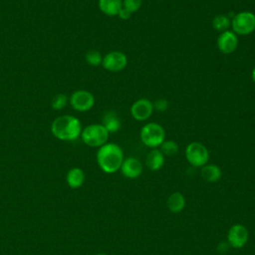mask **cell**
Masks as SVG:
<instances>
[{"label": "cell", "instance_id": "6da1fadb", "mask_svg": "<svg viewBox=\"0 0 255 255\" xmlns=\"http://www.w3.org/2000/svg\"><path fill=\"white\" fill-rule=\"evenodd\" d=\"M96 159L102 171L108 174L120 170L125 159L123 148L115 142H107L98 148Z\"/></svg>", "mask_w": 255, "mask_h": 255}, {"label": "cell", "instance_id": "7a4b0ae2", "mask_svg": "<svg viewBox=\"0 0 255 255\" xmlns=\"http://www.w3.org/2000/svg\"><path fill=\"white\" fill-rule=\"evenodd\" d=\"M81 121L72 115L59 116L51 124V132L59 140L74 141L81 136Z\"/></svg>", "mask_w": 255, "mask_h": 255}, {"label": "cell", "instance_id": "3957f363", "mask_svg": "<svg viewBox=\"0 0 255 255\" xmlns=\"http://www.w3.org/2000/svg\"><path fill=\"white\" fill-rule=\"evenodd\" d=\"M110 132L102 124H91L81 132V139L90 147H100L108 142Z\"/></svg>", "mask_w": 255, "mask_h": 255}, {"label": "cell", "instance_id": "277c9868", "mask_svg": "<svg viewBox=\"0 0 255 255\" xmlns=\"http://www.w3.org/2000/svg\"><path fill=\"white\" fill-rule=\"evenodd\" d=\"M141 142L149 148H157L165 140V130L160 124L147 123L139 131Z\"/></svg>", "mask_w": 255, "mask_h": 255}, {"label": "cell", "instance_id": "5b68a950", "mask_svg": "<svg viewBox=\"0 0 255 255\" xmlns=\"http://www.w3.org/2000/svg\"><path fill=\"white\" fill-rule=\"evenodd\" d=\"M231 30L238 36H247L255 31V14L251 11L236 13L231 19Z\"/></svg>", "mask_w": 255, "mask_h": 255}, {"label": "cell", "instance_id": "8992f818", "mask_svg": "<svg viewBox=\"0 0 255 255\" xmlns=\"http://www.w3.org/2000/svg\"><path fill=\"white\" fill-rule=\"evenodd\" d=\"M185 158L193 167H202L209 160V151L207 147L198 141H192L185 147Z\"/></svg>", "mask_w": 255, "mask_h": 255}, {"label": "cell", "instance_id": "52a82bcc", "mask_svg": "<svg viewBox=\"0 0 255 255\" xmlns=\"http://www.w3.org/2000/svg\"><path fill=\"white\" fill-rule=\"evenodd\" d=\"M69 103L75 111L85 113L94 107L95 97L91 92L87 90H77L70 96Z\"/></svg>", "mask_w": 255, "mask_h": 255}, {"label": "cell", "instance_id": "ba28073f", "mask_svg": "<svg viewBox=\"0 0 255 255\" xmlns=\"http://www.w3.org/2000/svg\"><path fill=\"white\" fill-rule=\"evenodd\" d=\"M249 240V231L241 223H235L227 231V243L231 248L241 249Z\"/></svg>", "mask_w": 255, "mask_h": 255}, {"label": "cell", "instance_id": "9c48e42d", "mask_svg": "<svg viewBox=\"0 0 255 255\" xmlns=\"http://www.w3.org/2000/svg\"><path fill=\"white\" fill-rule=\"evenodd\" d=\"M128 65V57L122 51H111L103 57L102 66L105 70L113 73L123 71Z\"/></svg>", "mask_w": 255, "mask_h": 255}, {"label": "cell", "instance_id": "30bf717a", "mask_svg": "<svg viewBox=\"0 0 255 255\" xmlns=\"http://www.w3.org/2000/svg\"><path fill=\"white\" fill-rule=\"evenodd\" d=\"M153 103L145 98H141L133 102L130 107L131 117L138 122H144L150 118L153 113Z\"/></svg>", "mask_w": 255, "mask_h": 255}, {"label": "cell", "instance_id": "8fae6325", "mask_svg": "<svg viewBox=\"0 0 255 255\" xmlns=\"http://www.w3.org/2000/svg\"><path fill=\"white\" fill-rule=\"evenodd\" d=\"M216 44L222 54H232L238 47V36L232 30L224 31L219 34Z\"/></svg>", "mask_w": 255, "mask_h": 255}, {"label": "cell", "instance_id": "7c38bea8", "mask_svg": "<svg viewBox=\"0 0 255 255\" xmlns=\"http://www.w3.org/2000/svg\"><path fill=\"white\" fill-rule=\"evenodd\" d=\"M120 170L125 177L129 179H135L139 177L142 173L143 166L139 159L133 156H129L124 159Z\"/></svg>", "mask_w": 255, "mask_h": 255}, {"label": "cell", "instance_id": "4fadbf2b", "mask_svg": "<svg viewBox=\"0 0 255 255\" xmlns=\"http://www.w3.org/2000/svg\"><path fill=\"white\" fill-rule=\"evenodd\" d=\"M201 177L208 183H215L222 177L221 168L215 163H206L200 169Z\"/></svg>", "mask_w": 255, "mask_h": 255}, {"label": "cell", "instance_id": "5bb4252c", "mask_svg": "<svg viewBox=\"0 0 255 255\" xmlns=\"http://www.w3.org/2000/svg\"><path fill=\"white\" fill-rule=\"evenodd\" d=\"M165 158L159 148H151L145 158L147 167L152 171H157L162 168Z\"/></svg>", "mask_w": 255, "mask_h": 255}, {"label": "cell", "instance_id": "9a60e30c", "mask_svg": "<svg viewBox=\"0 0 255 255\" xmlns=\"http://www.w3.org/2000/svg\"><path fill=\"white\" fill-rule=\"evenodd\" d=\"M85 172L80 167H72L68 170L66 175V181L70 188L76 189L81 187L85 182Z\"/></svg>", "mask_w": 255, "mask_h": 255}, {"label": "cell", "instance_id": "2e32d148", "mask_svg": "<svg viewBox=\"0 0 255 255\" xmlns=\"http://www.w3.org/2000/svg\"><path fill=\"white\" fill-rule=\"evenodd\" d=\"M186 205V200L184 195L179 191L172 192L166 200V206L171 213L181 212Z\"/></svg>", "mask_w": 255, "mask_h": 255}, {"label": "cell", "instance_id": "e0dca14e", "mask_svg": "<svg viewBox=\"0 0 255 255\" xmlns=\"http://www.w3.org/2000/svg\"><path fill=\"white\" fill-rule=\"evenodd\" d=\"M98 6L100 11L110 17L118 16L123 7V0H99Z\"/></svg>", "mask_w": 255, "mask_h": 255}, {"label": "cell", "instance_id": "ac0fdd59", "mask_svg": "<svg viewBox=\"0 0 255 255\" xmlns=\"http://www.w3.org/2000/svg\"><path fill=\"white\" fill-rule=\"evenodd\" d=\"M102 125L107 128L110 133L117 132L122 128V122L117 113L113 111H109L105 113L102 120Z\"/></svg>", "mask_w": 255, "mask_h": 255}, {"label": "cell", "instance_id": "d6986e66", "mask_svg": "<svg viewBox=\"0 0 255 255\" xmlns=\"http://www.w3.org/2000/svg\"><path fill=\"white\" fill-rule=\"evenodd\" d=\"M212 27L215 31L222 33L224 31L230 30L231 27V19L224 14H218L212 19Z\"/></svg>", "mask_w": 255, "mask_h": 255}, {"label": "cell", "instance_id": "ffe728a7", "mask_svg": "<svg viewBox=\"0 0 255 255\" xmlns=\"http://www.w3.org/2000/svg\"><path fill=\"white\" fill-rule=\"evenodd\" d=\"M159 147L160 151L163 153L164 156H173L178 152V144L171 139L164 140Z\"/></svg>", "mask_w": 255, "mask_h": 255}, {"label": "cell", "instance_id": "44dd1931", "mask_svg": "<svg viewBox=\"0 0 255 255\" xmlns=\"http://www.w3.org/2000/svg\"><path fill=\"white\" fill-rule=\"evenodd\" d=\"M86 62L92 66V67H98L102 65L103 62V56L98 50H90L86 53L85 56Z\"/></svg>", "mask_w": 255, "mask_h": 255}, {"label": "cell", "instance_id": "7402d4cb", "mask_svg": "<svg viewBox=\"0 0 255 255\" xmlns=\"http://www.w3.org/2000/svg\"><path fill=\"white\" fill-rule=\"evenodd\" d=\"M69 103V99L66 95L64 94H58L56 95L53 99H52V102H51V105H52V108L56 111H61L63 110Z\"/></svg>", "mask_w": 255, "mask_h": 255}, {"label": "cell", "instance_id": "603a6c76", "mask_svg": "<svg viewBox=\"0 0 255 255\" xmlns=\"http://www.w3.org/2000/svg\"><path fill=\"white\" fill-rule=\"evenodd\" d=\"M141 4L142 0H123V7L128 10L131 14L138 11Z\"/></svg>", "mask_w": 255, "mask_h": 255}, {"label": "cell", "instance_id": "cb8c5ba5", "mask_svg": "<svg viewBox=\"0 0 255 255\" xmlns=\"http://www.w3.org/2000/svg\"><path fill=\"white\" fill-rule=\"evenodd\" d=\"M168 106H169V103L166 99H163V98H160V99H157L154 103H153V109L158 111V112H164L168 109Z\"/></svg>", "mask_w": 255, "mask_h": 255}, {"label": "cell", "instance_id": "d4e9b609", "mask_svg": "<svg viewBox=\"0 0 255 255\" xmlns=\"http://www.w3.org/2000/svg\"><path fill=\"white\" fill-rule=\"evenodd\" d=\"M118 17L122 20H128L131 17V13L128 10H127L126 8L122 7L119 14H118Z\"/></svg>", "mask_w": 255, "mask_h": 255}, {"label": "cell", "instance_id": "484cf974", "mask_svg": "<svg viewBox=\"0 0 255 255\" xmlns=\"http://www.w3.org/2000/svg\"><path fill=\"white\" fill-rule=\"evenodd\" d=\"M251 78H252V81L255 83V67L253 68V70L251 72Z\"/></svg>", "mask_w": 255, "mask_h": 255}, {"label": "cell", "instance_id": "4316f807", "mask_svg": "<svg viewBox=\"0 0 255 255\" xmlns=\"http://www.w3.org/2000/svg\"><path fill=\"white\" fill-rule=\"evenodd\" d=\"M95 255H108L107 253H97V254H95Z\"/></svg>", "mask_w": 255, "mask_h": 255}]
</instances>
